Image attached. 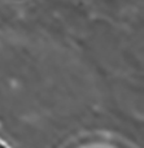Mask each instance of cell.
I'll return each mask as SVG.
<instances>
[{"label": "cell", "mask_w": 144, "mask_h": 148, "mask_svg": "<svg viewBox=\"0 0 144 148\" xmlns=\"http://www.w3.org/2000/svg\"><path fill=\"white\" fill-rule=\"evenodd\" d=\"M0 148H10V147L8 146L7 142H4L1 138H0Z\"/></svg>", "instance_id": "cell-1"}]
</instances>
